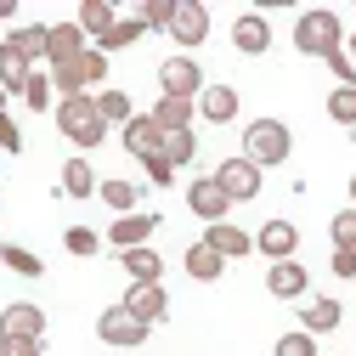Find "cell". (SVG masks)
I'll return each instance as SVG.
<instances>
[{
    "label": "cell",
    "mask_w": 356,
    "mask_h": 356,
    "mask_svg": "<svg viewBox=\"0 0 356 356\" xmlns=\"http://www.w3.org/2000/svg\"><path fill=\"white\" fill-rule=\"evenodd\" d=\"M294 51L300 57H334V51H345V29H339V17L328 12V6H311V12H300V23H294Z\"/></svg>",
    "instance_id": "6da1fadb"
},
{
    "label": "cell",
    "mask_w": 356,
    "mask_h": 356,
    "mask_svg": "<svg viewBox=\"0 0 356 356\" xmlns=\"http://www.w3.org/2000/svg\"><path fill=\"white\" fill-rule=\"evenodd\" d=\"M57 130H63L79 153H91V147L108 142V119L97 113V97H68V102H57Z\"/></svg>",
    "instance_id": "7a4b0ae2"
},
{
    "label": "cell",
    "mask_w": 356,
    "mask_h": 356,
    "mask_svg": "<svg viewBox=\"0 0 356 356\" xmlns=\"http://www.w3.org/2000/svg\"><path fill=\"white\" fill-rule=\"evenodd\" d=\"M289 153H294V136H289L283 119H254V124H243V159H249V164L272 170V164H283Z\"/></svg>",
    "instance_id": "3957f363"
},
{
    "label": "cell",
    "mask_w": 356,
    "mask_h": 356,
    "mask_svg": "<svg viewBox=\"0 0 356 356\" xmlns=\"http://www.w3.org/2000/svg\"><path fill=\"white\" fill-rule=\"evenodd\" d=\"M108 79V57L91 46L85 57H74V63H63V68H51V85H57V102H68V97H91V85H102Z\"/></svg>",
    "instance_id": "277c9868"
},
{
    "label": "cell",
    "mask_w": 356,
    "mask_h": 356,
    "mask_svg": "<svg viewBox=\"0 0 356 356\" xmlns=\"http://www.w3.org/2000/svg\"><path fill=\"white\" fill-rule=\"evenodd\" d=\"M204 68L193 57H164L159 63V97H175V102H198L204 97Z\"/></svg>",
    "instance_id": "5b68a950"
},
{
    "label": "cell",
    "mask_w": 356,
    "mask_h": 356,
    "mask_svg": "<svg viewBox=\"0 0 356 356\" xmlns=\"http://www.w3.org/2000/svg\"><path fill=\"white\" fill-rule=\"evenodd\" d=\"M147 334H153V328H147L142 317H130L124 305H108L102 317H97V339L113 345V350H136V345H147Z\"/></svg>",
    "instance_id": "8992f818"
},
{
    "label": "cell",
    "mask_w": 356,
    "mask_h": 356,
    "mask_svg": "<svg viewBox=\"0 0 356 356\" xmlns=\"http://www.w3.org/2000/svg\"><path fill=\"white\" fill-rule=\"evenodd\" d=\"M170 40L187 51H198L204 40H209V6H198V0H175V23H170Z\"/></svg>",
    "instance_id": "52a82bcc"
},
{
    "label": "cell",
    "mask_w": 356,
    "mask_h": 356,
    "mask_svg": "<svg viewBox=\"0 0 356 356\" xmlns=\"http://www.w3.org/2000/svg\"><path fill=\"white\" fill-rule=\"evenodd\" d=\"M215 181H220V193H227L232 204H249V198H260V164H249L238 153V159H227L215 170Z\"/></svg>",
    "instance_id": "ba28073f"
},
{
    "label": "cell",
    "mask_w": 356,
    "mask_h": 356,
    "mask_svg": "<svg viewBox=\"0 0 356 356\" xmlns=\"http://www.w3.org/2000/svg\"><path fill=\"white\" fill-rule=\"evenodd\" d=\"M254 249L272 260V266H277V260H294V254H300V227H294V220H283V215H272V220L254 232Z\"/></svg>",
    "instance_id": "9c48e42d"
},
{
    "label": "cell",
    "mask_w": 356,
    "mask_h": 356,
    "mask_svg": "<svg viewBox=\"0 0 356 356\" xmlns=\"http://www.w3.org/2000/svg\"><path fill=\"white\" fill-rule=\"evenodd\" d=\"M124 153L136 159V164H153V159H164V130L153 124V113H136L124 124Z\"/></svg>",
    "instance_id": "30bf717a"
},
{
    "label": "cell",
    "mask_w": 356,
    "mask_h": 356,
    "mask_svg": "<svg viewBox=\"0 0 356 356\" xmlns=\"http://www.w3.org/2000/svg\"><path fill=\"white\" fill-rule=\"evenodd\" d=\"M0 339H46V311L29 300L0 305Z\"/></svg>",
    "instance_id": "8fae6325"
},
{
    "label": "cell",
    "mask_w": 356,
    "mask_h": 356,
    "mask_svg": "<svg viewBox=\"0 0 356 356\" xmlns=\"http://www.w3.org/2000/svg\"><path fill=\"white\" fill-rule=\"evenodd\" d=\"M187 209H193L198 220H209V227H215V220H227V215H232V198L220 193L215 175H198V181L187 187Z\"/></svg>",
    "instance_id": "7c38bea8"
},
{
    "label": "cell",
    "mask_w": 356,
    "mask_h": 356,
    "mask_svg": "<svg viewBox=\"0 0 356 356\" xmlns=\"http://www.w3.org/2000/svg\"><path fill=\"white\" fill-rule=\"evenodd\" d=\"M119 305L130 311V317H142V323L153 328V323H164V311H170V294H164V283H130Z\"/></svg>",
    "instance_id": "4fadbf2b"
},
{
    "label": "cell",
    "mask_w": 356,
    "mask_h": 356,
    "mask_svg": "<svg viewBox=\"0 0 356 356\" xmlns=\"http://www.w3.org/2000/svg\"><path fill=\"white\" fill-rule=\"evenodd\" d=\"M153 232H159V215H119L113 227H108V243L124 254V249H142V243H153Z\"/></svg>",
    "instance_id": "5bb4252c"
},
{
    "label": "cell",
    "mask_w": 356,
    "mask_h": 356,
    "mask_svg": "<svg viewBox=\"0 0 356 356\" xmlns=\"http://www.w3.org/2000/svg\"><path fill=\"white\" fill-rule=\"evenodd\" d=\"M311 289V277H305V266L300 260H277V266H266V294L272 300H300Z\"/></svg>",
    "instance_id": "9a60e30c"
},
{
    "label": "cell",
    "mask_w": 356,
    "mask_h": 356,
    "mask_svg": "<svg viewBox=\"0 0 356 356\" xmlns=\"http://www.w3.org/2000/svg\"><path fill=\"white\" fill-rule=\"evenodd\" d=\"M85 51H91V40H85L79 23H51V46H46V63L51 68H63V63H74Z\"/></svg>",
    "instance_id": "2e32d148"
},
{
    "label": "cell",
    "mask_w": 356,
    "mask_h": 356,
    "mask_svg": "<svg viewBox=\"0 0 356 356\" xmlns=\"http://www.w3.org/2000/svg\"><path fill=\"white\" fill-rule=\"evenodd\" d=\"M232 46H238L243 57H266V51H272V29H266L260 12H243V17L232 23Z\"/></svg>",
    "instance_id": "e0dca14e"
},
{
    "label": "cell",
    "mask_w": 356,
    "mask_h": 356,
    "mask_svg": "<svg viewBox=\"0 0 356 356\" xmlns=\"http://www.w3.org/2000/svg\"><path fill=\"white\" fill-rule=\"evenodd\" d=\"M204 243H209L220 260H243V254L254 249V238H249L243 227H232V220H215V227H204Z\"/></svg>",
    "instance_id": "ac0fdd59"
},
{
    "label": "cell",
    "mask_w": 356,
    "mask_h": 356,
    "mask_svg": "<svg viewBox=\"0 0 356 356\" xmlns=\"http://www.w3.org/2000/svg\"><path fill=\"white\" fill-rule=\"evenodd\" d=\"M339 323H345V305H339V300H305V305H300V328H305L311 339H317V334H334Z\"/></svg>",
    "instance_id": "d6986e66"
},
{
    "label": "cell",
    "mask_w": 356,
    "mask_h": 356,
    "mask_svg": "<svg viewBox=\"0 0 356 356\" xmlns=\"http://www.w3.org/2000/svg\"><path fill=\"white\" fill-rule=\"evenodd\" d=\"M198 113H204V124H232L238 119V91L232 85H204Z\"/></svg>",
    "instance_id": "ffe728a7"
},
{
    "label": "cell",
    "mask_w": 356,
    "mask_h": 356,
    "mask_svg": "<svg viewBox=\"0 0 356 356\" xmlns=\"http://www.w3.org/2000/svg\"><path fill=\"white\" fill-rule=\"evenodd\" d=\"M119 266L130 272V283H164V260H159V249H153V243L124 249V254H119Z\"/></svg>",
    "instance_id": "44dd1931"
},
{
    "label": "cell",
    "mask_w": 356,
    "mask_h": 356,
    "mask_svg": "<svg viewBox=\"0 0 356 356\" xmlns=\"http://www.w3.org/2000/svg\"><path fill=\"white\" fill-rule=\"evenodd\" d=\"M79 29H85V40H91V46H102V40L113 34V6H108V0H85V6H79V17H74Z\"/></svg>",
    "instance_id": "7402d4cb"
},
{
    "label": "cell",
    "mask_w": 356,
    "mask_h": 356,
    "mask_svg": "<svg viewBox=\"0 0 356 356\" xmlns=\"http://www.w3.org/2000/svg\"><path fill=\"white\" fill-rule=\"evenodd\" d=\"M29 74H34V63H29V57L12 46V40H6V46H0V91H17V97H23Z\"/></svg>",
    "instance_id": "603a6c76"
},
{
    "label": "cell",
    "mask_w": 356,
    "mask_h": 356,
    "mask_svg": "<svg viewBox=\"0 0 356 356\" xmlns=\"http://www.w3.org/2000/svg\"><path fill=\"white\" fill-rule=\"evenodd\" d=\"M220 272H227V260H220L204 238H198V243H187V277H193V283H215Z\"/></svg>",
    "instance_id": "cb8c5ba5"
},
{
    "label": "cell",
    "mask_w": 356,
    "mask_h": 356,
    "mask_svg": "<svg viewBox=\"0 0 356 356\" xmlns=\"http://www.w3.org/2000/svg\"><path fill=\"white\" fill-rule=\"evenodd\" d=\"M97 187H102V181H97L91 159H68V164H63V193H68V198H97Z\"/></svg>",
    "instance_id": "d4e9b609"
},
{
    "label": "cell",
    "mask_w": 356,
    "mask_h": 356,
    "mask_svg": "<svg viewBox=\"0 0 356 356\" xmlns=\"http://www.w3.org/2000/svg\"><path fill=\"white\" fill-rule=\"evenodd\" d=\"M193 113H198V102H175V97L153 102V124L159 130H193Z\"/></svg>",
    "instance_id": "484cf974"
},
{
    "label": "cell",
    "mask_w": 356,
    "mask_h": 356,
    "mask_svg": "<svg viewBox=\"0 0 356 356\" xmlns=\"http://www.w3.org/2000/svg\"><path fill=\"white\" fill-rule=\"evenodd\" d=\"M12 46H17L29 63H40L46 46H51V23H23V29H12Z\"/></svg>",
    "instance_id": "4316f807"
},
{
    "label": "cell",
    "mask_w": 356,
    "mask_h": 356,
    "mask_svg": "<svg viewBox=\"0 0 356 356\" xmlns=\"http://www.w3.org/2000/svg\"><path fill=\"white\" fill-rule=\"evenodd\" d=\"M97 198H102L108 209H119V215H136L142 187H136V181H102V187H97Z\"/></svg>",
    "instance_id": "83f0119b"
},
{
    "label": "cell",
    "mask_w": 356,
    "mask_h": 356,
    "mask_svg": "<svg viewBox=\"0 0 356 356\" xmlns=\"http://www.w3.org/2000/svg\"><path fill=\"white\" fill-rule=\"evenodd\" d=\"M193 159H198V136H193V130H164V164L181 170Z\"/></svg>",
    "instance_id": "f1b7e54d"
},
{
    "label": "cell",
    "mask_w": 356,
    "mask_h": 356,
    "mask_svg": "<svg viewBox=\"0 0 356 356\" xmlns=\"http://www.w3.org/2000/svg\"><path fill=\"white\" fill-rule=\"evenodd\" d=\"M142 34H147V23H142V12H136V17H119V23H113V34L102 40L97 51H102V57H113V51H124V46H136Z\"/></svg>",
    "instance_id": "f546056e"
},
{
    "label": "cell",
    "mask_w": 356,
    "mask_h": 356,
    "mask_svg": "<svg viewBox=\"0 0 356 356\" xmlns=\"http://www.w3.org/2000/svg\"><path fill=\"white\" fill-rule=\"evenodd\" d=\"M0 260H6V272H17V277H40L46 272V260H40L34 249H23V243H0Z\"/></svg>",
    "instance_id": "4dcf8cb0"
},
{
    "label": "cell",
    "mask_w": 356,
    "mask_h": 356,
    "mask_svg": "<svg viewBox=\"0 0 356 356\" xmlns=\"http://www.w3.org/2000/svg\"><path fill=\"white\" fill-rule=\"evenodd\" d=\"M97 113H102L108 124H130V119H136V108H130V97L119 91V85H108V91H97Z\"/></svg>",
    "instance_id": "1f68e13d"
},
{
    "label": "cell",
    "mask_w": 356,
    "mask_h": 356,
    "mask_svg": "<svg viewBox=\"0 0 356 356\" xmlns=\"http://www.w3.org/2000/svg\"><path fill=\"white\" fill-rule=\"evenodd\" d=\"M328 119L334 124H356V85H334L328 91Z\"/></svg>",
    "instance_id": "d6a6232c"
},
{
    "label": "cell",
    "mask_w": 356,
    "mask_h": 356,
    "mask_svg": "<svg viewBox=\"0 0 356 356\" xmlns=\"http://www.w3.org/2000/svg\"><path fill=\"white\" fill-rule=\"evenodd\" d=\"M51 91H57L51 74H40V68H34V74H29V85H23V102H29L34 113H46V108H51Z\"/></svg>",
    "instance_id": "836d02e7"
},
{
    "label": "cell",
    "mask_w": 356,
    "mask_h": 356,
    "mask_svg": "<svg viewBox=\"0 0 356 356\" xmlns=\"http://www.w3.org/2000/svg\"><path fill=\"white\" fill-rule=\"evenodd\" d=\"M63 249H68V254H79V260H91V254L102 249V238H97L91 227H68V232H63Z\"/></svg>",
    "instance_id": "e575fe53"
},
{
    "label": "cell",
    "mask_w": 356,
    "mask_h": 356,
    "mask_svg": "<svg viewBox=\"0 0 356 356\" xmlns=\"http://www.w3.org/2000/svg\"><path fill=\"white\" fill-rule=\"evenodd\" d=\"M328 238H334V249H356V209H339L328 220Z\"/></svg>",
    "instance_id": "d590c367"
},
{
    "label": "cell",
    "mask_w": 356,
    "mask_h": 356,
    "mask_svg": "<svg viewBox=\"0 0 356 356\" xmlns=\"http://www.w3.org/2000/svg\"><path fill=\"white\" fill-rule=\"evenodd\" d=\"M142 23L170 34V23H175V0H147V6H142Z\"/></svg>",
    "instance_id": "8d00e7d4"
},
{
    "label": "cell",
    "mask_w": 356,
    "mask_h": 356,
    "mask_svg": "<svg viewBox=\"0 0 356 356\" xmlns=\"http://www.w3.org/2000/svg\"><path fill=\"white\" fill-rule=\"evenodd\" d=\"M272 356H317V339H311V334H305V328H300V334H283V339H277V350H272Z\"/></svg>",
    "instance_id": "74e56055"
},
{
    "label": "cell",
    "mask_w": 356,
    "mask_h": 356,
    "mask_svg": "<svg viewBox=\"0 0 356 356\" xmlns=\"http://www.w3.org/2000/svg\"><path fill=\"white\" fill-rule=\"evenodd\" d=\"M0 147H6V153H23V130H17L12 113H0Z\"/></svg>",
    "instance_id": "f35d334b"
},
{
    "label": "cell",
    "mask_w": 356,
    "mask_h": 356,
    "mask_svg": "<svg viewBox=\"0 0 356 356\" xmlns=\"http://www.w3.org/2000/svg\"><path fill=\"white\" fill-rule=\"evenodd\" d=\"M0 356H46L40 339H0Z\"/></svg>",
    "instance_id": "ab89813d"
},
{
    "label": "cell",
    "mask_w": 356,
    "mask_h": 356,
    "mask_svg": "<svg viewBox=\"0 0 356 356\" xmlns=\"http://www.w3.org/2000/svg\"><path fill=\"white\" fill-rule=\"evenodd\" d=\"M328 68H334V79H339V85H356V63H350V51H334V57H328Z\"/></svg>",
    "instance_id": "60d3db41"
},
{
    "label": "cell",
    "mask_w": 356,
    "mask_h": 356,
    "mask_svg": "<svg viewBox=\"0 0 356 356\" xmlns=\"http://www.w3.org/2000/svg\"><path fill=\"white\" fill-rule=\"evenodd\" d=\"M334 277H356V249H334Z\"/></svg>",
    "instance_id": "b9f144b4"
},
{
    "label": "cell",
    "mask_w": 356,
    "mask_h": 356,
    "mask_svg": "<svg viewBox=\"0 0 356 356\" xmlns=\"http://www.w3.org/2000/svg\"><path fill=\"white\" fill-rule=\"evenodd\" d=\"M142 170H147V181H153V187H170V181H175V170H170L164 159H153V164H142Z\"/></svg>",
    "instance_id": "7bdbcfd3"
},
{
    "label": "cell",
    "mask_w": 356,
    "mask_h": 356,
    "mask_svg": "<svg viewBox=\"0 0 356 356\" xmlns=\"http://www.w3.org/2000/svg\"><path fill=\"white\" fill-rule=\"evenodd\" d=\"M17 17V6H12V0H0V23H12Z\"/></svg>",
    "instance_id": "ee69618b"
},
{
    "label": "cell",
    "mask_w": 356,
    "mask_h": 356,
    "mask_svg": "<svg viewBox=\"0 0 356 356\" xmlns=\"http://www.w3.org/2000/svg\"><path fill=\"white\" fill-rule=\"evenodd\" d=\"M345 46H350V63H356V29H350V34H345Z\"/></svg>",
    "instance_id": "f6af8a7d"
},
{
    "label": "cell",
    "mask_w": 356,
    "mask_h": 356,
    "mask_svg": "<svg viewBox=\"0 0 356 356\" xmlns=\"http://www.w3.org/2000/svg\"><path fill=\"white\" fill-rule=\"evenodd\" d=\"M350 209H356V175H350Z\"/></svg>",
    "instance_id": "bcb514c9"
},
{
    "label": "cell",
    "mask_w": 356,
    "mask_h": 356,
    "mask_svg": "<svg viewBox=\"0 0 356 356\" xmlns=\"http://www.w3.org/2000/svg\"><path fill=\"white\" fill-rule=\"evenodd\" d=\"M0 113H6V91H0Z\"/></svg>",
    "instance_id": "7dc6e473"
}]
</instances>
